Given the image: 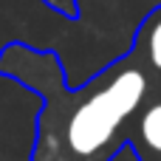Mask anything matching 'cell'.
<instances>
[{"label": "cell", "instance_id": "cell-1", "mask_svg": "<svg viewBox=\"0 0 161 161\" xmlns=\"http://www.w3.org/2000/svg\"><path fill=\"white\" fill-rule=\"evenodd\" d=\"M0 76L40 96L28 161H113L127 147L136 110L158 85L133 48L82 85H68L59 54L28 42L3 45Z\"/></svg>", "mask_w": 161, "mask_h": 161}, {"label": "cell", "instance_id": "cell-2", "mask_svg": "<svg viewBox=\"0 0 161 161\" xmlns=\"http://www.w3.org/2000/svg\"><path fill=\"white\" fill-rule=\"evenodd\" d=\"M127 147L139 161H161V85L153 88V93L136 110L127 133Z\"/></svg>", "mask_w": 161, "mask_h": 161}, {"label": "cell", "instance_id": "cell-4", "mask_svg": "<svg viewBox=\"0 0 161 161\" xmlns=\"http://www.w3.org/2000/svg\"><path fill=\"white\" fill-rule=\"evenodd\" d=\"M37 3L48 6L59 17H68V20H76L79 17V0H37Z\"/></svg>", "mask_w": 161, "mask_h": 161}, {"label": "cell", "instance_id": "cell-3", "mask_svg": "<svg viewBox=\"0 0 161 161\" xmlns=\"http://www.w3.org/2000/svg\"><path fill=\"white\" fill-rule=\"evenodd\" d=\"M130 48L142 57L150 76L161 85V6L144 14V20L139 23V28L133 34Z\"/></svg>", "mask_w": 161, "mask_h": 161}]
</instances>
